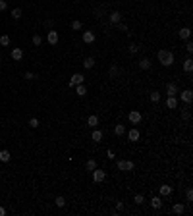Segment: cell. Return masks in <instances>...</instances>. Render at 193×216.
Returning a JSON list of instances; mask_svg holds the SVG:
<instances>
[{"label": "cell", "mask_w": 193, "mask_h": 216, "mask_svg": "<svg viewBox=\"0 0 193 216\" xmlns=\"http://www.w3.org/2000/svg\"><path fill=\"white\" fill-rule=\"evenodd\" d=\"M159 100H160V93L159 91H151V102H159Z\"/></svg>", "instance_id": "cell-27"}, {"label": "cell", "mask_w": 193, "mask_h": 216, "mask_svg": "<svg viewBox=\"0 0 193 216\" xmlns=\"http://www.w3.org/2000/svg\"><path fill=\"white\" fill-rule=\"evenodd\" d=\"M83 42L85 45H93V42H95V39H97V35L93 33V31H83Z\"/></svg>", "instance_id": "cell-7"}, {"label": "cell", "mask_w": 193, "mask_h": 216, "mask_svg": "<svg viewBox=\"0 0 193 216\" xmlns=\"http://www.w3.org/2000/svg\"><path fill=\"white\" fill-rule=\"evenodd\" d=\"M87 126H89V127H93V129L99 126V118L95 116V114H91V116L87 118Z\"/></svg>", "instance_id": "cell-15"}, {"label": "cell", "mask_w": 193, "mask_h": 216, "mask_svg": "<svg viewBox=\"0 0 193 216\" xmlns=\"http://www.w3.org/2000/svg\"><path fill=\"white\" fill-rule=\"evenodd\" d=\"M159 62L162 64L164 68H170L174 64V54H172V50H166V48H162V50H159Z\"/></svg>", "instance_id": "cell-1"}, {"label": "cell", "mask_w": 193, "mask_h": 216, "mask_svg": "<svg viewBox=\"0 0 193 216\" xmlns=\"http://www.w3.org/2000/svg\"><path fill=\"white\" fill-rule=\"evenodd\" d=\"M10 158H12V154H10V150H0V160L2 162H10Z\"/></svg>", "instance_id": "cell-20"}, {"label": "cell", "mask_w": 193, "mask_h": 216, "mask_svg": "<svg viewBox=\"0 0 193 216\" xmlns=\"http://www.w3.org/2000/svg\"><path fill=\"white\" fill-rule=\"evenodd\" d=\"M106 179V170H93V182L95 183H101V182H104Z\"/></svg>", "instance_id": "cell-3"}, {"label": "cell", "mask_w": 193, "mask_h": 216, "mask_svg": "<svg viewBox=\"0 0 193 216\" xmlns=\"http://www.w3.org/2000/svg\"><path fill=\"white\" fill-rule=\"evenodd\" d=\"M114 133H116L118 137H122V135L126 133V127H124V124H116V126H114Z\"/></svg>", "instance_id": "cell-18"}, {"label": "cell", "mask_w": 193, "mask_h": 216, "mask_svg": "<svg viewBox=\"0 0 193 216\" xmlns=\"http://www.w3.org/2000/svg\"><path fill=\"white\" fill-rule=\"evenodd\" d=\"M185 199H187V201H193V191H191V189L185 191Z\"/></svg>", "instance_id": "cell-41"}, {"label": "cell", "mask_w": 193, "mask_h": 216, "mask_svg": "<svg viewBox=\"0 0 193 216\" xmlns=\"http://www.w3.org/2000/svg\"><path fill=\"white\" fill-rule=\"evenodd\" d=\"M25 77L27 79H35V74H33V71H25Z\"/></svg>", "instance_id": "cell-43"}, {"label": "cell", "mask_w": 193, "mask_h": 216, "mask_svg": "<svg viewBox=\"0 0 193 216\" xmlns=\"http://www.w3.org/2000/svg\"><path fill=\"white\" fill-rule=\"evenodd\" d=\"M106 158H108V160H114V158H116V154H114V150H106Z\"/></svg>", "instance_id": "cell-38"}, {"label": "cell", "mask_w": 193, "mask_h": 216, "mask_svg": "<svg viewBox=\"0 0 193 216\" xmlns=\"http://www.w3.org/2000/svg\"><path fill=\"white\" fill-rule=\"evenodd\" d=\"M10 56H12V60H16V62H19L21 58H23V50H21V48H18V46H16V48H12V54H10Z\"/></svg>", "instance_id": "cell-12"}, {"label": "cell", "mask_w": 193, "mask_h": 216, "mask_svg": "<svg viewBox=\"0 0 193 216\" xmlns=\"http://www.w3.org/2000/svg\"><path fill=\"white\" fill-rule=\"evenodd\" d=\"M81 83H85L83 74H74L70 77V87H75V85H81Z\"/></svg>", "instance_id": "cell-6"}, {"label": "cell", "mask_w": 193, "mask_h": 216, "mask_svg": "<svg viewBox=\"0 0 193 216\" xmlns=\"http://www.w3.org/2000/svg\"><path fill=\"white\" fill-rule=\"evenodd\" d=\"M91 139L95 141V143H101L103 141V131H101V129H95V131L91 133Z\"/></svg>", "instance_id": "cell-17"}, {"label": "cell", "mask_w": 193, "mask_h": 216, "mask_svg": "<svg viewBox=\"0 0 193 216\" xmlns=\"http://www.w3.org/2000/svg\"><path fill=\"white\" fill-rule=\"evenodd\" d=\"M12 18H14V19H19V18H21V10H19V8H14V10H12Z\"/></svg>", "instance_id": "cell-33"}, {"label": "cell", "mask_w": 193, "mask_h": 216, "mask_svg": "<svg viewBox=\"0 0 193 216\" xmlns=\"http://www.w3.org/2000/svg\"><path fill=\"white\" fill-rule=\"evenodd\" d=\"M31 41H33V45H35V46H41V45H42V37H41V35H33V39H31Z\"/></svg>", "instance_id": "cell-29"}, {"label": "cell", "mask_w": 193, "mask_h": 216, "mask_svg": "<svg viewBox=\"0 0 193 216\" xmlns=\"http://www.w3.org/2000/svg\"><path fill=\"white\" fill-rule=\"evenodd\" d=\"M166 106H168V108H176V106H178V98H176V97H168V98H166Z\"/></svg>", "instance_id": "cell-24"}, {"label": "cell", "mask_w": 193, "mask_h": 216, "mask_svg": "<svg viewBox=\"0 0 193 216\" xmlns=\"http://www.w3.org/2000/svg\"><path fill=\"white\" fill-rule=\"evenodd\" d=\"M133 201H135V205H143V203H145V197H143V195H139V193H137V195L133 197Z\"/></svg>", "instance_id": "cell-32"}, {"label": "cell", "mask_w": 193, "mask_h": 216, "mask_svg": "<svg viewBox=\"0 0 193 216\" xmlns=\"http://www.w3.org/2000/svg\"><path fill=\"white\" fill-rule=\"evenodd\" d=\"M0 45H2V46L10 45V37H8V35H2V37H0Z\"/></svg>", "instance_id": "cell-31"}, {"label": "cell", "mask_w": 193, "mask_h": 216, "mask_svg": "<svg viewBox=\"0 0 193 216\" xmlns=\"http://www.w3.org/2000/svg\"><path fill=\"white\" fill-rule=\"evenodd\" d=\"M46 41H48V45H58V31H48L46 35Z\"/></svg>", "instance_id": "cell-10"}, {"label": "cell", "mask_w": 193, "mask_h": 216, "mask_svg": "<svg viewBox=\"0 0 193 216\" xmlns=\"http://www.w3.org/2000/svg\"><path fill=\"white\" fill-rule=\"evenodd\" d=\"M172 212H174V214H183V212H185V206H183L182 203H176V205L172 206Z\"/></svg>", "instance_id": "cell-19"}, {"label": "cell", "mask_w": 193, "mask_h": 216, "mask_svg": "<svg viewBox=\"0 0 193 216\" xmlns=\"http://www.w3.org/2000/svg\"><path fill=\"white\" fill-rule=\"evenodd\" d=\"M75 95L77 97H85V95H87V87H85L83 83L81 85H75Z\"/></svg>", "instance_id": "cell-16"}, {"label": "cell", "mask_w": 193, "mask_h": 216, "mask_svg": "<svg viewBox=\"0 0 193 216\" xmlns=\"http://www.w3.org/2000/svg\"><path fill=\"white\" fill-rule=\"evenodd\" d=\"M160 197H168V195H172V191H174V187L172 185H160Z\"/></svg>", "instance_id": "cell-13"}, {"label": "cell", "mask_w": 193, "mask_h": 216, "mask_svg": "<svg viewBox=\"0 0 193 216\" xmlns=\"http://www.w3.org/2000/svg\"><path fill=\"white\" fill-rule=\"evenodd\" d=\"M151 206L155 208V210H160V208H162V199L160 197H153L151 199Z\"/></svg>", "instance_id": "cell-14"}, {"label": "cell", "mask_w": 193, "mask_h": 216, "mask_svg": "<svg viewBox=\"0 0 193 216\" xmlns=\"http://www.w3.org/2000/svg\"><path fill=\"white\" fill-rule=\"evenodd\" d=\"M116 210H124V203H122V201H118V203H116Z\"/></svg>", "instance_id": "cell-42"}, {"label": "cell", "mask_w": 193, "mask_h": 216, "mask_svg": "<svg viewBox=\"0 0 193 216\" xmlns=\"http://www.w3.org/2000/svg\"><path fill=\"white\" fill-rule=\"evenodd\" d=\"M93 66H95V58H85L83 60V68L85 70H91Z\"/></svg>", "instance_id": "cell-25"}, {"label": "cell", "mask_w": 193, "mask_h": 216, "mask_svg": "<svg viewBox=\"0 0 193 216\" xmlns=\"http://www.w3.org/2000/svg\"><path fill=\"white\" fill-rule=\"evenodd\" d=\"M54 203H56V206H58V208H64V206H66V199H64V197H56V201H54Z\"/></svg>", "instance_id": "cell-28"}, {"label": "cell", "mask_w": 193, "mask_h": 216, "mask_svg": "<svg viewBox=\"0 0 193 216\" xmlns=\"http://www.w3.org/2000/svg\"><path fill=\"white\" fill-rule=\"evenodd\" d=\"M85 168H87L89 172H93V170L97 168V160H95V158H89V160L85 162Z\"/></svg>", "instance_id": "cell-21"}, {"label": "cell", "mask_w": 193, "mask_h": 216, "mask_svg": "<svg viewBox=\"0 0 193 216\" xmlns=\"http://www.w3.org/2000/svg\"><path fill=\"white\" fill-rule=\"evenodd\" d=\"M178 93H180V89H178L176 83H166V95L168 97H176Z\"/></svg>", "instance_id": "cell-8"}, {"label": "cell", "mask_w": 193, "mask_h": 216, "mask_svg": "<svg viewBox=\"0 0 193 216\" xmlns=\"http://www.w3.org/2000/svg\"><path fill=\"white\" fill-rule=\"evenodd\" d=\"M183 70H185V71H187V74H189V71L193 70V60H191V58H187V60H185V62H183Z\"/></svg>", "instance_id": "cell-26"}, {"label": "cell", "mask_w": 193, "mask_h": 216, "mask_svg": "<svg viewBox=\"0 0 193 216\" xmlns=\"http://www.w3.org/2000/svg\"><path fill=\"white\" fill-rule=\"evenodd\" d=\"M126 133H127V139H130L131 143L139 141V137H141V135H139V129H137V127H133V129H130V131H126Z\"/></svg>", "instance_id": "cell-9"}, {"label": "cell", "mask_w": 193, "mask_h": 216, "mask_svg": "<svg viewBox=\"0 0 193 216\" xmlns=\"http://www.w3.org/2000/svg\"><path fill=\"white\" fill-rule=\"evenodd\" d=\"M127 120H130V124H141V120H143V116H141V112H137V110H131L130 114H127Z\"/></svg>", "instance_id": "cell-4"}, {"label": "cell", "mask_w": 193, "mask_h": 216, "mask_svg": "<svg viewBox=\"0 0 193 216\" xmlns=\"http://www.w3.org/2000/svg\"><path fill=\"white\" fill-rule=\"evenodd\" d=\"M120 19H122V14H120V12H112L110 14V21H112V23H120Z\"/></svg>", "instance_id": "cell-23"}, {"label": "cell", "mask_w": 193, "mask_h": 216, "mask_svg": "<svg viewBox=\"0 0 193 216\" xmlns=\"http://www.w3.org/2000/svg\"><path fill=\"white\" fill-rule=\"evenodd\" d=\"M71 29H74V31H79V29H81V21H79V19H74V21H71Z\"/></svg>", "instance_id": "cell-30"}, {"label": "cell", "mask_w": 193, "mask_h": 216, "mask_svg": "<svg viewBox=\"0 0 193 216\" xmlns=\"http://www.w3.org/2000/svg\"><path fill=\"white\" fill-rule=\"evenodd\" d=\"M137 52H139V46L135 45V42H131L130 45V54H137Z\"/></svg>", "instance_id": "cell-34"}, {"label": "cell", "mask_w": 193, "mask_h": 216, "mask_svg": "<svg viewBox=\"0 0 193 216\" xmlns=\"http://www.w3.org/2000/svg\"><path fill=\"white\" fill-rule=\"evenodd\" d=\"M29 127H33V129L39 127V120H37V118H31V120H29Z\"/></svg>", "instance_id": "cell-36"}, {"label": "cell", "mask_w": 193, "mask_h": 216, "mask_svg": "<svg viewBox=\"0 0 193 216\" xmlns=\"http://www.w3.org/2000/svg\"><path fill=\"white\" fill-rule=\"evenodd\" d=\"M0 216H6V208L4 206H0Z\"/></svg>", "instance_id": "cell-44"}, {"label": "cell", "mask_w": 193, "mask_h": 216, "mask_svg": "<svg viewBox=\"0 0 193 216\" xmlns=\"http://www.w3.org/2000/svg\"><path fill=\"white\" fill-rule=\"evenodd\" d=\"M116 166H118V170L131 172V170H135V162H131V160H118V162H116Z\"/></svg>", "instance_id": "cell-2"}, {"label": "cell", "mask_w": 193, "mask_h": 216, "mask_svg": "<svg viewBox=\"0 0 193 216\" xmlns=\"http://www.w3.org/2000/svg\"><path fill=\"white\" fill-rule=\"evenodd\" d=\"M178 37H180L182 41H187L191 37V29H189V27H182V29L178 31Z\"/></svg>", "instance_id": "cell-11"}, {"label": "cell", "mask_w": 193, "mask_h": 216, "mask_svg": "<svg viewBox=\"0 0 193 216\" xmlns=\"http://www.w3.org/2000/svg\"><path fill=\"white\" fill-rule=\"evenodd\" d=\"M182 118H183L185 122H187V120L191 118V114H189V110H183V112H182Z\"/></svg>", "instance_id": "cell-39"}, {"label": "cell", "mask_w": 193, "mask_h": 216, "mask_svg": "<svg viewBox=\"0 0 193 216\" xmlns=\"http://www.w3.org/2000/svg\"><path fill=\"white\" fill-rule=\"evenodd\" d=\"M180 98H182L183 104H191V100H193V91H191V89L182 91V93H180Z\"/></svg>", "instance_id": "cell-5"}, {"label": "cell", "mask_w": 193, "mask_h": 216, "mask_svg": "<svg viewBox=\"0 0 193 216\" xmlns=\"http://www.w3.org/2000/svg\"><path fill=\"white\" fill-rule=\"evenodd\" d=\"M108 74H110V77H116V75L120 74V70H118L116 66H112V68H110V71H108Z\"/></svg>", "instance_id": "cell-35"}, {"label": "cell", "mask_w": 193, "mask_h": 216, "mask_svg": "<svg viewBox=\"0 0 193 216\" xmlns=\"http://www.w3.org/2000/svg\"><path fill=\"white\" fill-rule=\"evenodd\" d=\"M139 68L141 70H149V68H151V60H149V58H141L139 60Z\"/></svg>", "instance_id": "cell-22"}, {"label": "cell", "mask_w": 193, "mask_h": 216, "mask_svg": "<svg viewBox=\"0 0 193 216\" xmlns=\"http://www.w3.org/2000/svg\"><path fill=\"white\" fill-rule=\"evenodd\" d=\"M6 8H8V2H6V0H0V12H4Z\"/></svg>", "instance_id": "cell-40"}, {"label": "cell", "mask_w": 193, "mask_h": 216, "mask_svg": "<svg viewBox=\"0 0 193 216\" xmlns=\"http://www.w3.org/2000/svg\"><path fill=\"white\" fill-rule=\"evenodd\" d=\"M185 50H187V54H191L193 52V42L187 39V45H185Z\"/></svg>", "instance_id": "cell-37"}]
</instances>
